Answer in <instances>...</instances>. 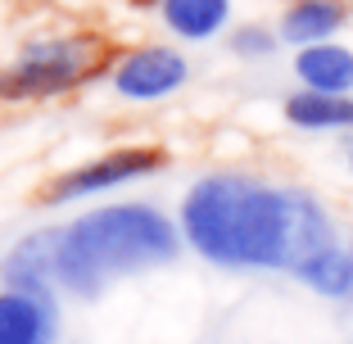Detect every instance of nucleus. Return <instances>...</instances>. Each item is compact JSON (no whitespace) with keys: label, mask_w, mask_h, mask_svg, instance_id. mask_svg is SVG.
Listing matches in <instances>:
<instances>
[{"label":"nucleus","mask_w":353,"mask_h":344,"mask_svg":"<svg viewBox=\"0 0 353 344\" xmlns=\"http://www.w3.org/2000/svg\"><path fill=\"white\" fill-rule=\"evenodd\" d=\"M285 123H294L299 132H344L353 127V95L294 91L285 100Z\"/></svg>","instance_id":"nucleus-10"},{"label":"nucleus","mask_w":353,"mask_h":344,"mask_svg":"<svg viewBox=\"0 0 353 344\" xmlns=\"http://www.w3.org/2000/svg\"><path fill=\"white\" fill-rule=\"evenodd\" d=\"M231 50L245 54V59H268L272 50H276V37L263 28H240L236 37H231Z\"/></svg>","instance_id":"nucleus-13"},{"label":"nucleus","mask_w":353,"mask_h":344,"mask_svg":"<svg viewBox=\"0 0 353 344\" xmlns=\"http://www.w3.org/2000/svg\"><path fill=\"white\" fill-rule=\"evenodd\" d=\"M349 23V5L344 0H294L290 10L281 14V41L290 45H322L335 41V32Z\"/></svg>","instance_id":"nucleus-8"},{"label":"nucleus","mask_w":353,"mask_h":344,"mask_svg":"<svg viewBox=\"0 0 353 344\" xmlns=\"http://www.w3.org/2000/svg\"><path fill=\"white\" fill-rule=\"evenodd\" d=\"M186 236L208 263L222 267L299 272L340 245L335 222L308 190L268 186L254 177H204L186 199Z\"/></svg>","instance_id":"nucleus-1"},{"label":"nucleus","mask_w":353,"mask_h":344,"mask_svg":"<svg viewBox=\"0 0 353 344\" xmlns=\"http://www.w3.org/2000/svg\"><path fill=\"white\" fill-rule=\"evenodd\" d=\"M172 254H176V236L163 213L145 209V204H123V209H100L63 231L59 276L77 294H95L109 276L163 263Z\"/></svg>","instance_id":"nucleus-2"},{"label":"nucleus","mask_w":353,"mask_h":344,"mask_svg":"<svg viewBox=\"0 0 353 344\" xmlns=\"http://www.w3.org/2000/svg\"><path fill=\"white\" fill-rule=\"evenodd\" d=\"M344 159H349V177H353V141H349V154H344Z\"/></svg>","instance_id":"nucleus-14"},{"label":"nucleus","mask_w":353,"mask_h":344,"mask_svg":"<svg viewBox=\"0 0 353 344\" xmlns=\"http://www.w3.org/2000/svg\"><path fill=\"white\" fill-rule=\"evenodd\" d=\"M308 290L326 294V299H349L353 294V240H340V245H331L326 254H317V259L308 263V267L294 272Z\"/></svg>","instance_id":"nucleus-11"},{"label":"nucleus","mask_w":353,"mask_h":344,"mask_svg":"<svg viewBox=\"0 0 353 344\" xmlns=\"http://www.w3.org/2000/svg\"><path fill=\"white\" fill-rule=\"evenodd\" d=\"M163 163L159 150H123V154H109L100 163H86V168H73L68 177L54 181L50 195L54 199H73V195H91V190H104V186H118V181H132L141 172H154Z\"/></svg>","instance_id":"nucleus-4"},{"label":"nucleus","mask_w":353,"mask_h":344,"mask_svg":"<svg viewBox=\"0 0 353 344\" xmlns=\"http://www.w3.org/2000/svg\"><path fill=\"white\" fill-rule=\"evenodd\" d=\"M231 0H163V19L176 37H190V41H204L227 23Z\"/></svg>","instance_id":"nucleus-12"},{"label":"nucleus","mask_w":353,"mask_h":344,"mask_svg":"<svg viewBox=\"0 0 353 344\" xmlns=\"http://www.w3.org/2000/svg\"><path fill=\"white\" fill-rule=\"evenodd\" d=\"M104 45L91 41V37H68V41H46L32 45L19 59L14 73L0 77V95H50L63 91V86L82 82L100 68Z\"/></svg>","instance_id":"nucleus-3"},{"label":"nucleus","mask_w":353,"mask_h":344,"mask_svg":"<svg viewBox=\"0 0 353 344\" xmlns=\"http://www.w3.org/2000/svg\"><path fill=\"white\" fill-rule=\"evenodd\" d=\"M294 73L303 91H326V95H349L353 91V50L340 41L303 45L294 54Z\"/></svg>","instance_id":"nucleus-7"},{"label":"nucleus","mask_w":353,"mask_h":344,"mask_svg":"<svg viewBox=\"0 0 353 344\" xmlns=\"http://www.w3.org/2000/svg\"><path fill=\"white\" fill-rule=\"evenodd\" d=\"M5 276L14 290L50 303V276H59V236H28L5 259Z\"/></svg>","instance_id":"nucleus-6"},{"label":"nucleus","mask_w":353,"mask_h":344,"mask_svg":"<svg viewBox=\"0 0 353 344\" xmlns=\"http://www.w3.org/2000/svg\"><path fill=\"white\" fill-rule=\"evenodd\" d=\"M0 344H50V303L23 290L0 294Z\"/></svg>","instance_id":"nucleus-9"},{"label":"nucleus","mask_w":353,"mask_h":344,"mask_svg":"<svg viewBox=\"0 0 353 344\" xmlns=\"http://www.w3.org/2000/svg\"><path fill=\"white\" fill-rule=\"evenodd\" d=\"M186 82V59L172 50H141L118 68V91L132 100H154Z\"/></svg>","instance_id":"nucleus-5"}]
</instances>
